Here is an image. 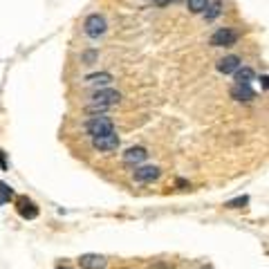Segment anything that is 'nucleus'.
Segmentation results:
<instances>
[{
  "instance_id": "f257e3e1",
  "label": "nucleus",
  "mask_w": 269,
  "mask_h": 269,
  "mask_svg": "<svg viewBox=\"0 0 269 269\" xmlns=\"http://www.w3.org/2000/svg\"><path fill=\"white\" fill-rule=\"evenodd\" d=\"M85 132L90 134L92 139H95V137H101V134L115 132V123H112L110 117H103V115L90 117V119L85 121Z\"/></svg>"
},
{
  "instance_id": "f03ea898",
  "label": "nucleus",
  "mask_w": 269,
  "mask_h": 269,
  "mask_svg": "<svg viewBox=\"0 0 269 269\" xmlns=\"http://www.w3.org/2000/svg\"><path fill=\"white\" fill-rule=\"evenodd\" d=\"M106 29H108V23L99 14H90L83 23V32H85V36H90V38H99V36L106 34Z\"/></svg>"
},
{
  "instance_id": "7ed1b4c3",
  "label": "nucleus",
  "mask_w": 269,
  "mask_h": 269,
  "mask_svg": "<svg viewBox=\"0 0 269 269\" xmlns=\"http://www.w3.org/2000/svg\"><path fill=\"white\" fill-rule=\"evenodd\" d=\"M121 101V92L112 90V87H101V90H97L95 95H92V106H115V103Z\"/></svg>"
},
{
  "instance_id": "20e7f679",
  "label": "nucleus",
  "mask_w": 269,
  "mask_h": 269,
  "mask_svg": "<svg viewBox=\"0 0 269 269\" xmlns=\"http://www.w3.org/2000/svg\"><path fill=\"white\" fill-rule=\"evenodd\" d=\"M238 43V32H234V29L229 27H220L215 29L213 36H211V45L213 48H231V45Z\"/></svg>"
},
{
  "instance_id": "39448f33",
  "label": "nucleus",
  "mask_w": 269,
  "mask_h": 269,
  "mask_svg": "<svg viewBox=\"0 0 269 269\" xmlns=\"http://www.w3.org/2000/svg\"><path fill=\"white\" fill-rule=\"evenodd\" d=\"M119 134L117 132H108V134H101V137H95L92 139V146L101 153H112L119 148Z\"/></svg>"
},
{
  "instance_id": "423d86ee",
  "label": "nucleus",
  "mask_w": 269,
  "mask_h": 269,
  "mask_svg": "<svg viewBox=\"0 0 269 269\" xmlns=\"http://www.w3.org/2000/svg\"><path fill=\"white\" fill-rule=\"evenodd\" d=\"M16 209H18L20 218H25V220H36V218H38V206H36L29 198H25V195L16 198Z\"/></svg>"
},
{
  "instance_id": "0eeeda50",
  "label": "nucleus",
  "mask_w": 269,
  "mask_h": 269,
  "mask_svg": "<svg viewBox=\"0 0 269 269\" xmlns=\"http://www.w3.org/2000/svg\"><path fill=\"white\" fill-rule=\"evenodd\" d=\"M159 175H162V170H159L157 166H142V168H134L132 177L137 180V182H142V184H148V182L159 180Z\"/></svg>"
},
{
  "instance_id": "6e6552de",
  "label": "nucleus",
  "mask_w": 269,
  "mask_h": 269,
  "mask_svg": "<svg viewBox=\"0 0 269 269\" xmlns=\"http://www.w3.org/2000/svg\"><path fill=\"white\" fill-rule=\"evenodd\" d=\"M79 265L81 269H106L108 260L99 253H85V256L79 258Z\"/></svg>"
},
{
  "instance_id": "1a4fd4ad",
  "label": "nucleus",
  "mask_w": 269,
  "mask_h": 269,
  "mask_svg": "<svg viewBox=\"0 0 269 269\" xmlns=\"http://www.w3.org/2000/svg\"><path fill=\"white\" fill-rule=\"evenodd\" d=\"M146 157H148V151L144 146H132L123 153V162L126 164H142L146 162Z\"/></svg>"
},
{
  "instance_id": "9d476101",
  "label": "nucleus",
  "mask_w": 269,
  "mask_h": 269,
  "mask_svg": "<svg viewBox=\"0 0 269 269\" xmlns=\"http://www.w3.org/2000/svg\"><path fill=\"white\" fill-rule=\"evenodd\" d=\"M231 97H234L236 101H253V99H256V92L251 90V85L236 83L234 87H231Z\"/></svg>"
},
{
  "instance_id": "9b49d317",
  "label": "nucleus",
  "mask_w": 269,
  "mask_h": 269,
  "mask_svg": "<svg viewBox=\"0 0 269 269\" xmlns=\"http://www.w3.org/2000/svg\"><path fill=\"white\" fill-rule=\"evenodd\" d=\"M238 67H240V59H238L236 54H229V56H225V59L218 61V70L222 74H234Z\"/></svg>"
},
{
  "instance_id": "f8f14e48",
  "label": "nucleus",
  "mask_w": 269,
  "mask_h": 269,
  "mask_svg": "<svg viewBox=\"0 0 269 269\" xmlns=\"http://www.w3.org/2000/svg\"><path fill=\"white\" fill-rule=\"evenodd\" d=\"M234 79H236V83H240V85H251V81L256 79V72L251 70V67H238V70L234 72Z\"/></svg>"
},
{
  "instance_id": "ddd939ff",
  "label": "nucleus",
  "mask_w": 269,
  "mask_h": 269,
  "mask_svg": "<svg viewBox=\"0 0 269 269\" xmlns=\"http://www.w3.org/2000/svg\"><path fill=\"white\" fill-rule=\"evenodd\" d=\"M85 83H92V85H108V83H112V74H110V72H97V74L85 76Z\"/></svg>"
},
{
  "instance_id": "4468645a",
  "label": "nucleus",
  "mask_w": 269,
  "mask_h": 269,
  "mask_svg": "<svg viewBox=\"0 0 269 269\" xmlns=\"http://www.w3.org/2000/svg\"><path fill=\"white\" fill-rule=\"evenodd\" d=\"M186 5H189V9L193 14H202L209 7V0H186Z\"/></svg>"
},
{
  "instance_id": "2eb2a0df",
  "label": "nucleus",
  "mask_w": 269,
  "mask_h": 269,
  "mask_svg": "<svg viewBox=\"0 0 269 269\" xmlns=\"http://www.w3.org/2000/svg\"><path fill=\"white\" fill-rule=\"evenodd\" d=\"M206 9H209V12H204V18H206V20H213V18H218L220 14H222V5H220V3L209 5Z\"/></svg>"
},
{
  "instance_id": "dca6fc26",
  "label": "nucleus",
  "mask_w": 269,
  "mask_h": 269,
  "mask_svg": "<svg viewBox=\"0 0 269 269\" xmlns=\"http://www.w3.org/2000/svg\"><path fill=\"white\" fill-rule=\"evenodd\" d=\"M14 198V191L12 186H7L5 182H0V204H5V202H9Z\"/></svg>"
},
{
  "instance_id": "f3484780",
  "label": "nucleus",
  "mask_w": 269,
  "mask_h": 269,
  "mask_svg": "<svg viewBox=\"0 0 269 269\" xmlns=\"http://www.w3.org/2000/svg\"><path fill=\"white\" fill-rule=\"evenodd\" d=\"M247 202H249V198H247V195H240V198H234V200H229L227 202V209H240V206H245Z\"/></svg>"
},
{
  "instance_id": "a211bd4d",
  "label": "nucleus",
  "mask_w": 269,
  "mask_h": 269,
  "mask_svg": "<svg viewBox=\"0 0 269 269\" xmlns=\"http://www.w3.org/2000/svg\"><path fill=\"white\" fill-rule=\"evenodd\" d=\"M95 59H97V52H85V54H83V61H85V63H92Z\"/></svg>"
},
{
  "instance_id": "6ab92c4d",
  "label": "nucleus",
  "mask_w": 269,
  "mask_h": 269,
  "mask_svg": "<svg viewBox=\"0 0 269 269\" xmlns=\"http://www.w3.org/2000/svg\"><path fill=\"white\" fill-rule=\"evenodd\" d=\"M0 168L7 170V162H5V151H0Z\"/></svg>"
},
{
  "instance_id": "aec40b11",
  "label": "nucleus",
  "mask_w": 269,
  "mask_h": 269,
  "mask_svg": "<svg viewBox=\"0 0 269 269\" xmlns=\"http://www.w3.org/2000/svg\"><path fill=\"white\" fill-rule=\"evenodd\" d=\"M153 3L157 5V7H166V5H170L173 0H153Z\"/></svg>"
},
{
  "instance_id": "412c9836",
  "label": "nucleus",
  "mask_w": 269,
  "mask_h": 269,
  "mask_svg": "<svg viewBox=\"0 0 269 269\" xmlns=\"http://www.w3.org/2000/svg\"><path fill=\"white\" fill-rule=\"evenodd\" d=\"M260 81H262V90H267V74H262Z\"/></svg>"
},
{
  "instance_id": "4be33fe9",
  "label": "nucleus",
  "mask_w": 269,
  "mask_h": 269,
  "mask_svg": "<svg viewBox=\"0 0 269 269\" xmlns=\"http://www.w3.org/2000/svg\"><path fill=\"white\" fill-rule=\"evenodd\" d=\"M56 269H70V267H56Z\"/></svg>"
}]
</instances>
